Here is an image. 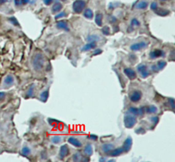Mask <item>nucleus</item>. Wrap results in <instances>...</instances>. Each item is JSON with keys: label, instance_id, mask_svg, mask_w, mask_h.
Segmentation results:
<instances>
[{"label": "nucleus", "instance_id": "obj_1", "mask_svg": "<svg viewBox=\"0 0 175 162\" xmlns=\"http://www.w3.org/2000/svg\"><path fill=\"white\" fill-rule=\"evenodd\" d=\"M44 65V58L41 54H36L32 59V65L36 70L38 71L43 68Z\"/></svg>", "mask_w": 175, "mask_h": 162}, {"label": "nucleus", "instance_id": "obj_2", "mask_svg": "<svg viewBox=\"0 0 175 162\" xmlns=\"http://www.w3.org/2000/svg\"><path fill=\"white\" fill-rule=\"evenodd\" d=\"M86 6V2L84 0H76L73 4V10L76 13H81Z\"/></svg>", "mask_w": 175, "mask_h": 162}, {"label": "nucleus", "instance_id": "obj_3", "mask_svg": "<svg viewBox=\"0 0 175 162\" xmlns=\"http://www.w3.org/2000/svg\"><path fill=\"white\" fill-rule=\"evenodd\" d=\"M147 47V43L145 42H141L135 43L134 44L131 46V49L133 51H140L141 49H143Z\"/></svg>", "mask_w": 175, "mask_h": 162}, {"label": "nucleus", "instance_id": "obj_4", "mask_svg": "<svg viewBox=\"0 0 175 162\" xmlns=\"http://www.w3.org/2000/svg\"><path fill=\"white\" fill-rule=\"evenodd\" d=\"M141 97V93L140 91H134L131 96V100L133 101H138Z\"/></svg>", "mask_w": 175, "mask_h": 162}, {"label": "nucleus", "instance_id": "obj_5", "mask_svg": "<svg viewBox=\"0 0 175 162\" xmlns=\"http://www.w3.org/2000/svg\"><path fill=\"white\" fill-rule=\"evenodd\" d=\"M62 8V4H60V2H55V4H54V5L53 6V7H52V11H53V12H60V10H61Z\"/></svg>", "mask_w": 175, "mask_h": 162}, {"label": "nucleus", "instance_id": "obj_6", "mask_svg": "<svg viewBox=\"0 0 175 162\" xmlns=\"http://www.w3.org/2000/svg\"><path fill=\"white\" fill-rule=\"evenodd\" d=\"M148 5H149L148 2H146V1H142V2H140L138 4H137L136 8L144 10V9H146L148 7Z\"/></svg>", "mask_w": 175, "mask_h": 162}, {"label": "nucleus", "instance_id": "obj_7", "mask_svg": "<svg viewBox=\"0 0 175 162\" xmlns=\"http://www.w3.org/2000/svg\"><path fill=\"white\" fill-rule=\"evenodd\" d=\"M13 82H14V78L11 75L7 76L5 80H4V84L6 85H12Z\"/></svg>", "mask_w": 175, "mask_h": 162}, {"label": "nucleus", "instance_id": "obj_8", "mask_svg": "<svg viewBox=\"0 0 175 162\" xmlns=\"http://www.w3.org/2000/svg\"><path fill=\"white\" fill-rule=\"evenodd\" d=\"M163 53L161 50H155L153 52L151 53V57H153V58H156V57H160L161 55H163Z\"/></svg>", "mask_w": 175, "mask_h": 162}, {"label": "nucleus", "instance_id": "obj_9", "mask_svg": "<svg viewBox=\"0 0 175 162\" xmlns=\"http://www.w3.org/2000/svg\"><path fill=\"white\" fill-rule=\"evenodd\" d=\"M57 26L58 28L60 29H68V25L67 23L64 21V20H62V21H60V22H57Z\"/></svg>", "mask_w": 175, "mask_h": 162}, {"label": "nucleus", "instance_id": "obj_10", "mask_svg": "<svg viewBox=\"0 0 175 162\" xmlns=\"http://www.w3.org/2000/svg\"><path fill=\"white\" fill-rule=\"evenodd\" d=\"M84 16L88 18H92L93 17V13L90 9H86L84 12Z\"/></svg>", "mask_w": 175, "mask_h": 162}, {"label": "nucleus", "instance_id": "obj_11", "mask_svg": "<svg viewBox=\"0 0 175 162\" xmlns=\"http://www.w3.org/2000/svg\"><path fill=\"white\" fill-rule=\"evenodd\" d=\"M102 16L101 14H96V24L99 25V26H101L102 25Z\"/></svg>", "mask_w": 175, "mask_h": 162}, {"label": "nucleus", "instance_id": "obj_12", "mask_svg": "<svg viewBox=\"0 0 175 162\" xmlns=\"http://www.w3.org/2000/svg\"><path fill=\"white\" fill-rule=\"evenodd\" d=\"M99 38H100V37H99L98 36H96V35H92V36L88 37V40L90 41V42H95V41L99 40Z\"/></svg>", "mask_w": 175, "mask_h": 162}, {"label": "nucleus", "instance_id": "obj_13", "mask_svg": "<svg viewBox=\"0 0 175 162\" xmlns=\"http://www.w3.org/2000/svg\"><path fill=\"white\" fill-rule=\"evenodd\" d=\"M95 47V42H91L90 43V44H86L85 47H84V50H86V51H87V50H90V49H92V48H94V47Z\"/></svg>", "mask_w": 175, "mask_h": 162}, {"label": "nucleus", "instance_id": "obj_14", "mask_svg": "<svg viewBox=\"0 0 175 162\" xmlns=\"http://www.w3.org/2000/svg\"><path fill=\"white\" fill-rule=\"evenodd\" d=\"M168 12H169L168 11L163 10V9H159V10H157V14H159V15H161V16H165V15H167V14H168Z\"/></svg>", "mask_w": 175, "mask_h": 162}, {"label": "nucleus", "instance_id": "obj_15", "mask_svg": "<svg viewBox=\"0 0 175 162\" xmlns=\"http://www.w3.org/2000/svg\"><path fill=\"white\" fill-rule=\"evenodd\" d=\"M30 148H27V147H24V148H23L22 150L23 155H27L30 154Z\"/></svg>", "mask_w": 175, "mask_h": 162}, {"label": "nucleus", "instance_id": "obj_16", "mask_svg": "<svg viewBox=\"0 0 175 162\" xmlns=\"http://www.w3.org/2000/svg\"><path fill=\"white\" fill-rule=\"evenodd\" d=\"M131 25H135V26H137V25H140V22L136 18H133L132 20H131Z\"/></svg>", "mask_w": 175, "mask_h": 162}, {"label": "nucleus", "instance_id": "obj_17", "mask_svg": "<svg viewBox=\"0 0 175 162\" xmlns=\"http://www.w3.org/2000/svg\"><path fill=\"white\" fill-rule=\"evenodd\" d=\"M151 8L152 10H156L157 9V4L156 2H153L152 4H151Z\"/></svg>", "mask_w": 175, "mask_h": 162}, {"label": "nucleus", "instance_id": "obj_18", "mask_svg": "<svg viewBox=\"0 0 175 162\" xmlns=\"http://www.w3.org/2000/svg\"><path fill=\"white\" fill-rule=\"evenodd\" d=\"M10 20L11 21V22H12V24L15 25H18V21L16 20V19L14 17H11V18H10Z\"/></svg>", "mask_w": 175, "mask_h": 162}, {"label": "nucleus", "instance_id": "obj_19", "mask_svg": "<svg viewBox=\"0 0 175 162\" xmlns=\"http://www.w3.org/2000/svg\"><path fill=\"white\" fill-rule=\"evenodd\" d=\"M53 0H44V3L46 5H47V6H49V5H50L53 2Z\"/></svg>", "mask_w": 175, "mask_h": 162}, {"label": "nucleus", "instance_id": "obj_20", "mask_svg": "<svg viewBox=\"0 0 175 162\" xmlns=\"http://www.w3.org/2000/svg\"><path fill=\"white\" fill-rule=\"evenodd\" d=\"M5 96H6V94H5V93H3V92H0V100H3V99L5 98Z\"/></svg>", "mask_w": 175, "mask_h": 162}, {"label": "nucleus", "instance_id": "obj_21", "mask_svg": "<svg viewBox=\"0 0 175 162\" xmlns=\"http://www.w3.org/2000/svg\"><path fill=\"white\" fill-rule=\"evenodd\" d=\"M14 4L16 5V6H20L21 4V0H14Z\"/></svg>", "mask_w": 175, "mask_h": 162}, {"label": "nucleus", "instance_id": "obj_22", "mask_svg": "<svg viewBox=\"0 0 175 162\" xmlns=\"http://www.w3.org/2000/svg\"><path fill=\"white\" fill-rule=\"evenodd\" d=\"M103 33L106 35H108L109 33V28H108V27H105V29H103Z\"/></svg>", "mask_w": 175, "mask_h": 162}, {"label": "nucleus", "instance_id": "obj_23", "mask_svg": "<svg viewBox=\"0 0 175 162\" xmlns=\"http://www.w3.org/2000/svg\"><path fill=\"white\" fill-rule=\"evenodd\" d=\"M30 2V0H21V4H28Z\"/></svg>", "mask_w": 175, "mask_h": 162}, {"label": "nucleus", "instance_id": "obj_24", "mask_svg": "<svg viewBox=\"0 0 175 162\" xmlns=\"http://www.w3.org/2000/svg\"><path fill=\"white\" fill-rule=\"evenodd\" d=\"M64 15H65V13H64V12H61V14H58V15L56 16V18H60V17H62V16H64Z\"/></svg>", "mask_w": 175, "mask_h": 162}, {"label": "nucleus", "instance_id": "obj_25", "mask_svg": "<svg viewBox=\"0 0 175 162\" xmlns=\"http://www.w3.org/2000/svg\"><path fill=\"white\" fill-rule=\"evenodd\" d=\"M7 2H8V0H0V6L3 5V4H4Z\"/></svg>", "mask_w": 175, "mask_h": 162}, {"label": "nucleus", "instance_id": "obj_26", "mask_svg": "<svg viewBox=\"0 0 175 162\" xmlns=\"http://www.w3.org/2000/svg\"><path fill=\"white\" fill-rule=\"evenodd\" d=\"M60 1H62V2H64V1H66V0H60Z\"/></svg>", "mask_w": 175, "mask_h": 162}, {"label": "nucleus", "instance_id": "obj_27", "mask_svg": "<svg viewBox=\"0 0 175 162\" xmlns=\"http://www.w3.org/2000/svg\"><path fill=\"white\" fill-rule=\"evenodd\" d=\"M161 1H166V0H161Z\"/></svg>", "mask_w": 175, "mask_h": 162}]
</instances>
